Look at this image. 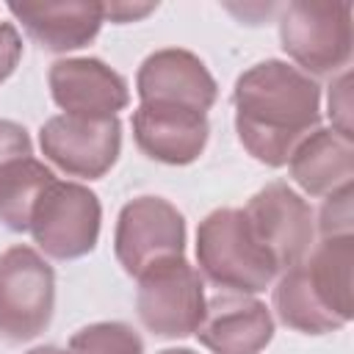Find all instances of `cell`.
I'll return each instance as SVG.
<instances>
[{
  "label": "cell",
  "instance_id": "14",
  "mask_svg": "<svg viewBox=\"0 0 354 354\" xmlns=\"http://www.w3.org/2000/svg\"><path fill=\"white\" fill-rule=\"evenodd\" d=\"M207 113L180 108V105H160V102H141L133 111V136L138 149L169 166H185L196 160L207 144Z\"/></svg>",
  "mask_w": 354,
  "mask_h": 354
},
{
  "label": "cell",
  "instance_id": "12",
  "mask_svg": "<svg viewBox=\"0 0 354 354\" xmlns=\"http://www.w3.org/2000/svg\"><path fill=\"white\" fill-rule=\"evenodd\" d=\"M47 83L55 105L72 116H116L130 102L124 77L100 58H61Z\"/></svg>",
  "mask_w": 354,
  "mask_h": 354
},
{
  "label": "cell",
  "instance_id": "9",
  "mask_svg": "<svg viewBox=\"0 0 354 354\" xmlns=\"http://www.w3.org/2000/svg\"><path fill=\"white\" fill-rule=\"evenodd\" d=\"M41 152L61 171L83 180L102 177L119 158L122 124L116 116L58 113L41 124Z\"/></svg>",
  "mask_w": 354,
  "mask_h": 354
},
{
  "label": "cell",
  "instance_id": "19",
  "mask_svg": "<svg viewBox=\"0 0 354 354\" xmlns=\"http://www.w3.org/2000/svg\"><path fill=\"white\" fill-rule=\"evenodd\" d=\"M351 196L354 188L343 185L337 191H332L329 196H324V205L318 210V235L329 238V235H351V224H354V210H351Z\"/></svg>",
  "mask_w": 354,
  "mask_h": 354
},
{
  "label": "cell",
  "instance_id": "13",
  "mask_svg": "<svg viewBox=\"0 0 354 354\" xmlns=\"http://www.w3.org/2000/svg\"><path fill=\"white\" fill-rule=\"evenodd\" d=\"M194 335L213 354H260L274 337V318L249 293H221L205 301V315Z\"/></svg>",
  "mask_w": 354,
  "mask_h": 354
},
{
  "label": "cell",
  "instance_id": "5",
  "mask_svg": "<svg viewBox=\"0 0 354 354\" xmlns=\"http://www.w3.org/2000/svg\"><path fill=\"white\" fill-rule=\"evenodd\" d=\"M55 310L53 266L30 246L0 254V340L25 343L41 335Z\"/></svg>",
  "mask_w": 354,
  "mask_h": 354
},
{
  "label": "cell",
  "instance_id": "20",
  "mask_svg": "<svg viewBox=\"0 0 354 354\" xmlns=\"http://www.w3.org/2000/svg\"><path fill=\"white\" fill-rule=\"evenodd\" d=\"M326 108H329L332 130L346 138H354V133H351V69L332 77V86L326 94Z\"/></svg>",
  "mask_w": 354,
  "mask_h": 354
},
{
  "label": "cell",
  "instance_id": "1",
  "mask_svg": "<svg viewBox=\"0 0 354 354\" xmlns=\"http://www.w3.org/2000/svg\"><path fill=\"white\" fill-rule=\"evenodd\" d=\"M235 130L243 149L266 166H288L293 149L321 122V88L315 77L288 61L249 66L232 91Z\"/></svg>",
  "mask_w": 354,
  "mask_h": 354
},
{
  "label": "cell",
  "instance_id": "23",
  "mask_svg": "<svg viewBox=\"0 0 354 354\" xmlns=\"http://www.w3.org/2000/svg\"><path fill=\"white\" fill-rule=\"evenodd\" d=\"M155 3H102V17L111 22H136L152 14Z\"/></svg>",
  "mask_w": 354,
  "mask_h": 354
},
{
  "label": "cell",
  "instance_id": "10",
  "mask_svg": "<svg viewBox=\"0 0 354 354\" xmlns=\"http://www.w3.org/2000/svg\"><path fill=\"white\" fill-rule=\"evenodd\" d=\"M241 210L257 241L277 260L279 274L310 252L315 238V213L285 180L263 185Z\"/></svg>",
  "mask_w": 354,
  "mask_h": 354
},
{
  "label": "cell",
  "instance_id": "3",
  "mask_svg": "<svg viewBox=\"0 0 354 354\" xmlns=\"http://www.w3.org/2000/svg\"><path fill=\"white\" fill-rule=\"evenodd\" d=\"M199 271L230 293H260L277 277L279 266L252 232L241 207H218L196 230Z\"/></svg>",
  "mask_w": 354,
  "mask_h": 354
},
{
  "label": "cell",
  "instance_id": "11",
  "mask_svg": "<svg viewBox=\"0 0 354 354\" xmlns=\"http://www.w3.org/2000/svg\"><path fill=\"white\" fill-rule=\"evenodd\" d=\"M141 102L180 105L207 113L216 102V80L205 61L180 47H163L144 58L136 75Z\"/></svg>",
  "mask_w": 354,
  "mask_h": 354
},
{
  "label": "cell",
  "instance_id": "18",
  "mask_svg": "<svg viewBox=\"0 0 354 354\" xmlns=\"http://www.w3.org/2000/svg\"><path fill=\"white\" fill-rule=\"evenodd\" d=\"M69 354H144V343L133 326L122 321H100L72 335Z\"/></svg>",
  "mask_w": 354,
  "mask_h": 354
},
{
  "label": "cell",
  "instance_id": "21",
  "mask_svg": "<svg viewBox=\"0 0 354 354\" xmlns=\"http://www.w3.org/2000/svg\"><path fill=\"white\" fill-rule=\"evenodd\" d=\"M30 136L22 124L11 122V119H0V166L14 160V158H22V155H33L30 152Z\"/></svg>",
  "mask_w": 354,
  "mask_h": 354
},
{
  "label": "cell",
  "instance_id": "22",
  "mask_svg": "<svg viewBox=\"0 0 354 354\" xmlns=\"http://www.w3.org/2000/svg\"><path fill=\"white\" fill-rule=\"evenodd\" d=\"M22 55V39L14 22H0V83L14 72Z\"/></svg>",
  "mask_w": 354,
  "mask_h": 354
},
{
  "label": "cell",
  "instance_id": "24",
  "mask_svg": "<svg viewBox=\"0 0 354 354\" xmlns=\"http://www.w3.org/2000/svg\"><path fill=\"white\" fill-rule=\"evenodd\" d=\"M25 354H69V351H64V348H58V346H39V348H30V351H25Z\"/></svg>",
  "mask_w": 354,
  "mask_h": 354
},
{
  "label": "cell",
  "instance_id": "16",
  "mask_svg": "<svg viewBox=\"0 0 354 354\" xmlns=\"http://www.w3.org/2000/svg\"><path fill=\"white\" fill-rule=\"evenodd\" d=\"M290 180L310 196H329L351 185L354 177V141L332 127H315L288 160Z\"/></svg>",
  "mask_w": 354,
  "mask_h": 354
},
{
  "label": "cell",
  "instance_id": "17",
  "mask_svg": "<svg viewBox=\"0 0 354 354\" xmlns=\"http://www.w3.org/2000/svg\"><path fill=\"white\" fill-rule=\"evenodd\" d=\"M55 180L53 169L33 155L0 166V221L14 232H28V221L41 191Z\"/></svg>",
  "mask_w": 354,
  "mask_h": 354
},
{
  "label": "cell",
  "instance_id": "2",
  "mask_svg": "<svg viewBox=\"0 0 354 354\" xmlns=\"http://www.w3.org/2000/svg\"><path fill=\"white\" fill-rule=\"evenodd\" d=\"M354 238H318L310 252L288 266L274 285V313L304 335H326L354 315Z\"/></svg>",
  "mask_w": 354,
  "mask_h": 354
},
{
  "label": "cell",
  "instance_id": "7",
  "mask_svg": "<svg viewBox=\"0 0 354 354\" xmlns=\"http://www.w3.org/2000/svg\"><path fill=\"white\" fill-rule=\"evenodd\" d=\"M136 279V310L152 335L188 337L196 332L205 315V285L185 257L163 260Z\"/></svg>",
  "mask_w": 354,
  "mask_h": 354
},
{
  "label": "cell",
  "instance_id": "15",
  "mask_svg": "<svg viewBox=\"0 0 354 354\" xmlns=\"http://www.w3.org/2000/svg\"><path fill=\"white\" fill-rule=\"evenodd\" d=\"M8 11L28 30V36L50 53H69L88 44L102 17V3L66 0V3H11Z\"/></svg>",
  "mask_w": 354,
  "mask_h": 354
},
{
  "label": "cell",
  "instance_id": "25",
  "mask_svg": "<svg viewBox=\"0 0 354 354\" xmlns=\"http://www.w3.org/2000/svg\"><path fill=\"white\" fill-rule=\"evenodd\" d=\"M160 354H196V351H191V348H166Z\"/></svg>",
  "mask_w": 354,
  "mask_h": 354
},
{
  "label": "cell",
  "instance_id": "4",
  "mask_svg": "<svg viewBox=\"0 0 354 354\" xmlns=\"http://www.w3.org/2000/svg\"><path fill=\"white\" fill-rule=\"evenodd\" d=\"M282 50L310 77H335L354 53V6L335 0H293L279 17Z\"/></svg>",
  "mask_w": 354,
  "mask_h": 354
},
{
  "label": "cell",
  "instance_id": "8",
  "mask_svg": "<svg viewBox=\"0 0 354 354\" xmlns=\"http://www.w3.org/2000/svg\"><path fill=\"white\" fill-rule=\"evenodd\" d=\"M113 249L119 266L130 277H141L163 260L183 257L185 218L163 196H136L119 213Z\"/></svg>",
  "mask_w": 354,
  "mask_h": 354
},
{
  "label": "cell",
  "instance_id": "6",
  "mask_svg": "<svg viewBox=\"0 0 354 354\" xmlns=\"http://www.w3.org/2000/svg\"><path fill=\"white\" fill-rule=\"evenodd\" d=\"M100 199L80 183L53 180L33 205L28 232L36 246L55 260L88 254L100 238Z\"/></svg>",
  "mask_w": 354,
  "mask_h": 354
}]
</instances>
